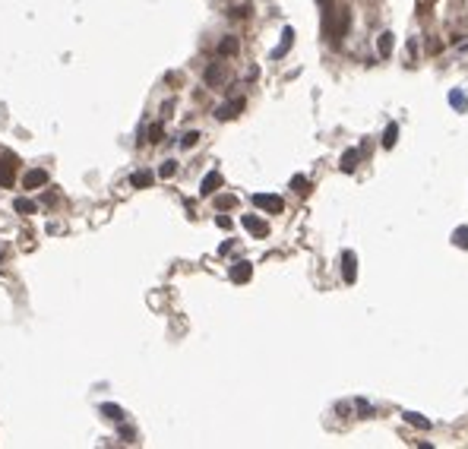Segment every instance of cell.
Returning <instances> with one entry per match:
<instances>
[{
    "label": "cell",
    "instance_id": "6da1fadb",
    "mask_svg": "<svg viewBox=\"0 0 468 449\" xmlns=\"http://www.w3.org/2000/svg\"><path fill=\"white\" fill-rule=\"evenodd\" d=\"M253 206H256V209H263V212H272V215L285 212V199L275 196V193H253Z\"/></svg>",
    "mask_w": 468,
    "mask_h": 449
},
{
    "label": "cell",
    "instance_id": "7a4b0ae2",
    "mask_svg": "<svg viewBox=\"0 0 468 449\" xmlns=\"http://www.w3.org/2000/svg\"><path fill=\"white\" fill-rule=\"evenodd\" d=\"M16 180V155L4 152V161H0V187H13Z\"/></svg>",
    "mask_w": 468,
    "mask_h": 449
},
{
    "label": "cell",
    "instance_id": "3957f363",
    "mask_svg": "<svg viewBox=\"0 0 468 449\" xmlns=\"http://www.w3.org/2000/svg\"><path fill=\"white\" fill-rule=\"evenodd\" d=\"M244 105H247L244 98H231V101H225V105L215 108V117H218V120H234L240 111H244Z\"/></svg>",
    "mask_w": 468,
    "mask_h": 449
},
{
    "label": "cell",
    "instance_id": "277c9868",
    "mask_svg": "<svg viewBox=\"0 0 468 449\" xmlns=\"http://www.w3.org/2000/svg\"><path fill=\"white\" fill-rule=\"evenodd\" d=\"M339 266H342V278L348 285H354V278H358V256H354L351 250H345L342 259H339Z\"/></svg>",
    "mask_w": 468,
    "mask_h": 449
},
{
    "label": "cell",
    "instance_id": "5b68a950",
    "mask_svg": "<svg viewBox=\"0 0 468 449\" xmlns=\"http://www.w3.org/2000/svg\"><path fill=\"white\" fill-rule=\"evenodd\" d=\"M45 183H48V171H45V168H32V171L23 174V187H26V190H38V187H45Z\"/></svg>",
    "mask_w": 468,
    "mask_h": 449
},
{
    "label": "cell",
    "instance_id": "8992f818",
    "mask_svg": "<svg viewBox=\"0 0 468 449\" xmlns=\"http://www.w3.org/2000/svg\"><path fill=\"white\" fill-rule=\"evenodd\" d=\"M202 79H206V86H209V89H218V86L225 83V67H221L218 60H212L209 67H206V73H202Z\"/></svg>",
    "mask_w": 468,
    "mask_h": 449
},
{
    "label": "cell",
    "instance_id": "52a82bcc",
    "mask_svg": "<svg viewBox=\"0 0 468 449\" xmlns=\"http://www.w3.org/2000/svg\"><path fill=\"white\" fill-rule=\"evenodd\" d=\"M231 282H237V285H244V282H250L253 278V263H247V259H240V263H234L231 266Z\"/></svg>",
    "mask_w": 468,
    "mask_h": 449
},
{
    "label": "cell",
    "instance_id": "ba28073f",
    "mask_svg": "<svg viewBox=\"0 0 468 449\" xmlns=\"http://www.w3.org/2000/svg\"><path fill=\"white\" fill-rule=\"evenodd\" d=\"M240 224H244L253 237H266V234H269V224L259 218V215H244V218H240Z\"/></svg>",
    "mask_w": 468,
    "mask_h": 449
},
{
    "label": "cell",
    "instance_id": "9c48e42d",
    "mask_svg": "<svg viewBox=\"0 0 468 449\" xmlns=\"http://www.w3.org/2000/svg\"><path fill=\"white\" fill-rule=\"evenodd\" d=\"M218 187H221V174H218V171H209V174L202 177V183H199V196H212Z\"/></svg>",
    "mask_w": 468,
    "mask_h": 449
},
{
    "label": "cell",
    "instance_id": "30bf717a",
    "mask_svg": "<svg viewBox=\"0 0 468 449\" xmlns=\"http://www.w3.org/2000/svg\"><path fill=\"white\" fill-rule=\"evenodd\" d=\"M291 45H294V29H291V26H285V29H282V45L272 51V57H275V60H278V57H285V54L291 51Z\"/></svg>",
    "mask_w": 468,
    "mask_h": 449
},
{
    "label": "cell",
    "instance_id": "8fae6325",
    "mask_svg": "<svg viewBox=\"0 0 468 449\" xmlns=\"http://www.w3.org/2000/svg\"><path fill=\"white\" fill-rule=\"evenodd\" d=\"M237 51H240V42L234 38V35H225V38L218 42V57H234Z\"/></svg>",
    "mask_w": 468,
    "mask_h": 449
},
{
    "label": "cell",
    "instance_id": "7c38bea8",
    "mask_svg": "<svg viewBox=\"0 0 468 449\" xmlns=\"http://www.w3.org/2000/svg\"><path fill=\"white\" fill-rule=\"evenodd\" d=\"M392 48H396V35H392V32H380V38H377V51H380V57H389Z\"/></svg>",
    "mask_w": 468,
    "mask_h": 449
},
{
    "label": "cell",
    "instance_id": "4fadbf2b",
    "mask_svg": "<svg viewBox=\"0 0 468 449\" xmlns=\"http://www.w3.org/2000/svg\"><path fill=\"white\" fill-rule=\"evenodd\" d=\"M358 161H361V152H358V149H348V152L342 155V161H339V168L345 174H351L354 168H358Z\"/></svg>",
    "mask_w": 468,
    "mask_h": 449
},
{
    "label": "cell",
    "instance_id": "5bb4252c",
    "mask_svg": "<svg viewBox=\"0 0 468 449\" xmlns=\"http://www.w3.org/2000/svg\"><path fill=\"white\" fill-rule=\"evenodd\" d=\"M152 171H133L130 174V187H136V190H146V187H152Z\"/></svg>",
    "mask_w": 468,
    "mask_h": 449
},
{
    "label": "cell",
    "instance_id": "9a60e30c",
    "mask_svg": "<svg viewBox=\"0 0 468 449\" xmlns=\"http://www.w3.org/2000/svg\"><path fill=\"white\" fill-rule=\"evenodd\" d=\"M98 411H101L108 421H114V424H120V421H124V408H120V405H114V402H105Z\"/></svg>",
    "mask_w": 468,
    "mask_h": 449
},
{
    "label": "cell",
    "instance_id": "2e32d148",
    "mask_svg": "<svg viewBox=\"0 0 468 449\" xmlns=\"http://www.w3.org/2000/svg\"><path fill=\"white\" fill-rule=\"evenodd\" d=\"M449 105H453L456 111H468V98H465V92H462V89H453V92H449Z\"/></svg>",
    "mask_w": 468,
    "mask_h": 449
},
{
    "label": "cell",
    "instance_id": "e0dca14e",
    "mask_svg": "<svg viewBox=\"0 0 468 449\" xmlns=\"http://www.w3.org/2000/svg\"><path fill=\"white\" fill-rule=\"evenodd\" d=\"M13 209L19 212V215H35V212H38V206H35L32 199H23V196H19V199L13 202Z\"/></svg>",
    "mask_w": 468,
    "mask_h": 449
},
{
    "label": "cell",
    "instance_id": "ac0fdd59",
    "mask_svg": "<svg viewBox=\"0 0 468 449\" xmlns=\"http://www.w3.org/2000/svg\"><path fill=\"white\" fill-rule=\"evenodd\" d=\"M396 142H399V124H389L383 133V149H392Z\"/></svg>",
    "mask_w": 468,
    "mask_h": 449
},
{
    "label": "cell",
    "instance_id": "d6986e66",
    "mask_svg": "<svg viewBox=\"0 0 468 449\" xmlns=\"http://www.w3.org/2000/svg\"><path fill=\"white\" fill-rule=\"evenodd\" d=\"M405 421L411 424V427H421V430H430V421L427 418H421L418 411H405Z\"/></svg>",
    "mask_w": 468,
    "mask_h": 449
},
{
    "label": "cell",
    "instance_id": "ffe728a7",
    "mask_svg": "<svg viewBox=\"0 0 468 449\" xmlns=\"http://www.w3.org/2000/svg\"><path fill=\"white\" fill-rule=\"evenodd\" d=\"M174 174H177V161H171V158H168V161H161V165H158V177H161V180L174 177Z\"/></svg>",
    "mask_w": 468,
    "mask_h": 449
},
{
    "label": "cell",
    "instance_id": "44dd1931",
    "mask_svg": "<svg viewBox=\"0 0 468 449\" xmlns=\"http://www.w3.org/2000/svg\"><path fill=\"white\" fill-rule=\"evenodd\" d=\"M291 190H294V193H310V180H307L304 174H294V177H291Z\"/></svg>",
    "mask_w": 468,
    "mask_h": 449
},
{
    "label": "cell",
    "instance_id": "7402d4cb",
    "mask_svg": "<svg viewBox=\"0 0 468 449\" xmlns=\"http://www.w3.org/2000/svg\"><path fill=\"white\" fill-rule=\"evenodd\" d=\"M161 133H165V130H161V124H152V127H149L146 130V136H143V142H161Z\"/></svg>",
    "mask_w": 468,
    "mask_h": 449
},
{
    "label": "cell",
    "instance_id": "603a6c76",
    "mask_svg": "<svg viewBox=\"0 0 468 449\" xmlns=\"http://www.w3.org/2000/svg\"><path fill=\"white\" fill-rule=\"evenodd\" d=\"M199 136H202L199 130H187V133L180 136V149H193V146L199 142Z\"/></svg>",
    "mask_w": 468,
    "mask_h": 449
},
{
    "label": "cell",
    "instance_id": "cb8c5ba5",
    "mask_svg": "<svg viewBox=\"0 0 468 449\" xmlns=\"http://www.w3.org/2000/svg\"><path fill=\"white\" fill-rule=\"evenodd\" d=\"M234 206H237V196H231V193H221L218 199H215V209H234Z\"/></svg>",
    "mask_w": 468,
    "mask_h": 449
},
{
    "label": "cell",
    "instance_id": "d4e9b609",
    "mask_svg": "<svg viewBox=\"0 0 468 449\" xmlns=\"http://www.w3.org/2000/svg\"><path fill=\"white\" fill-rule=\"evenodd\" d=\"M453 244L462 247V250H468V228H456V231H453Z\"/></svg>",
    "mask_w": 468,
    "mask_h": 449
},
{
    "label": "cell",
    "instance_id": "484cf974",
    "mask_svg": "<svg viewBox=\"0 0 468 449\" xmlns=\"http://www.w3.org/2000/svg\"><path fill=\"white\" fill-rule=\"evenodd\" d=\"M120 440H124V443H136V430L127 427L124 421H120Z\"/></svg>",
    "mask_w": 468,
    "mask_h": 449
},
{
    "label": "cell",
    "instance_id": "4316f807",
    "mask_svg": "<svg viewBox=\"0 0 468 449\" xmlns=\"http://www.w3.org/2000/svg\"><path fill=\"white\" fill-rule=\"evenodd\" d=\"M358 411H361V418H370V415H373V405L364 402V399H358Z\"/></svg>",
    "mask_w": 468,
    "mask_h": 449
},
{
    "label": "cell",
    "instance_id": "83f0119b",
    "mask_svg": "<svg viewBox=\"0 0 468 449\" xmlns=\"http://www.w3.org/2000/svg\"><path fill=\"white\" fill-rule=\"evenodd\" d=\"M215 224H218L221 231H231V218H228V215H218V218H215Z\"/></svg>",
    "mask_w": 468,
    "mask_h": 449
},
{
    "label": "cell",
    "instance_id": "f1b7e54d",
    "mask_svg": "<svg viewBox=\"0 0 468 449\" xmlns=\"http://www.w3.org/2000/svg\"><path fill=\"white\" fill-rule=\"evenodd\" d=\"M440 48H443V42H440V38H430V42H427V51H430V54H437Z\"/></svg>",
    "mask_w": 468,
    "mask_h": 449
},
{
    "label": "cell",
    "instance_id": "f546056e",
    "mask_svg": "<svg viewBox=\"0 0 468 449\" xmlns=\"http://www.w3.org/2000/svg\"><path fill=\"white\" fill-rule=\"evenodd\" d=\"M437 4V0H418V10L421 13H430V7H434Z\"/></svg>",
    "mask_w": 468,
    "mask_h": 449
},
{
    "label": "cell",
    "instance_id": "4dcf8cb0",
    "mask_svg": "<svg viewBox=\"0 0 468 449\" xmlns=\"http://www.w3.org/2000/svg\"><path fill=\"white\" fill-rule=\"evenodd\" d=\"M247 10H250V7H234V10H231V16H234V19H244Z\"/></svg>",
    "mask_w": 468,
    "mask_h": 449
},
{
    "label": "cell",
    "instance_id": "1f68e13d",
    "mask_svg": "<svg viewBox=\"0 0 468 449\" xmlns=\"http://www.w3.org/2000/svg\"><path fill=\"white\" fill-rule=\"evenodd\" d=\"M7 253H10L7 247H0V263H4V259H7Z\"/></svg>",
    "mask_w": 468,
    "mask_h": 449
}]
</instances>
